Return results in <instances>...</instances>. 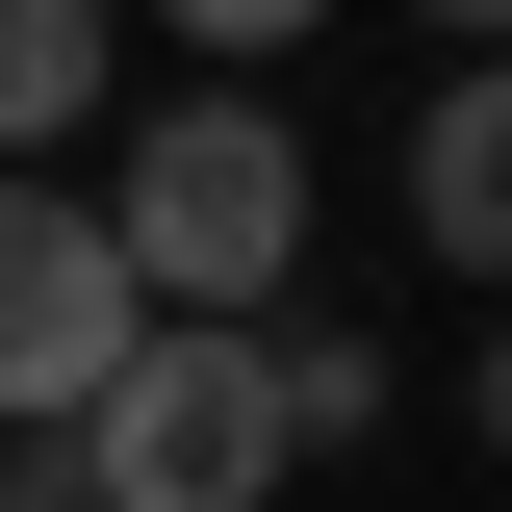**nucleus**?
Here are the masks:
<instances>
[{
	"instance_id": "f257e3e1",
	"label": "nucleus",
	"mask_w": 512,
	"mask_h": 512,
	"mask_svg": "<svg viewBox=\"0 0 512 512\" xmlns=\"http://www.w3.org/2000/svg\"><path fill=\"white\" fill-rule=\"evenodd\" d=\"M103 256H128V308H282L308 282V128L256 103V77H180V103L128 128V180H103Z\"/></svg>"
},
{
	"instance_id": "f03ea898",
	"label": "nucleus",
	"mask_w": 512,
	"mask_h": 512,
	"mask_svg": "<svg viewBox=\"0 0 512 512\" xmlns=\"http://www.w3.org/2000/svg\"><path fill=\"white\" fill-rule=\"evenodd\" d=\"M52 436H77L103 512H256L282 461H308V436H282V359H256L231 308H128V359L77 384Z\"/></svg>"
},
{
	"instance_id": "7ed1b4c3",
	"label": "nucleus",
	"mask_w": 512,
	"mask_h": 512,
	"mask_svg": "<svg viewBox=\"0 0 512 512\" xmlns=\"http://www.w3.org/2000/svg\"><path fill=\"white\" fill-rule=\"evenodd\" d=\"M103 359H128V256H103V205H52V154H0V436H52Z\"/></svg>"
},
{
	"instance_id": "20e7f679",
	"label": "nucleus",
	"mask_w": 512,
	"mask_h": 512,
	"mask_svg": "<svg viewBox=\"0 0 512 512\" xmlns=\"http://www.w3.org/2000/svg\"><path fill=\"white\" fill-rule=\"evenodd\" d=\"M410 231H436L461 282H512V52L436 77V128H410Z\"/></svg>"
},
{
	"instance_id": "39448f33",
	"label": "nucleus",
	"mask_w": 512,
	"mask_h": 512,
	"mask_svg": "<svg viewBox=\"0 0 512 512\" xmlns=\"http://www.w3.org/2000/svg\"><path fill=\"white\" fill-rule=\"evenodd\" d=\"M103 77H128L103 0H0V154H77V128H103Z\"/></svg>"
},
{
	"instance_id": "423d86ee",
	"label": "nucleus",
	"mask_w": 512,
	"mask_h": 512,
	"mask_svg": "<svg viewBox=\"0 0 512 512\" xmlns=\"http://www.w3.org/2000/svg\"><path fill=\"white\" fill-rule=\"evenodd\" d=\"M256 359H282V436H384V333L359 308H256Z\"/></svg>"
},
{
	"instance_id": "0eeeda50",
	"label": "nucleus",
	"mask_w": 512,
	"mask_h": 512,
	"mask_svg": "<svg viewBox=\"0 0 512 512\" xmlns=\"http://www.w3.org/2000/svg\"><path fill=\"white\" fill-rule=\"evenodd\" d=\"M154 26H180V52H308L333 0H154Z\"/></svg>"
},
{
	"instance_id": "6e6552de",
	"label": "nucleus",
	"mask_w": 512,
	"mask_h": 512,
	"mask_svg": "<svg viewBox=\"0 0 512 512\" xmlns=\"http://www.w3.org/2000/svg\"><path fill=\"white\" fill-rule=\"evenodd\" d=\"M0 512H103V487H77V436H26V461H0Z\"/></svg>"
},
{
	"instance_id": "1a4fd4ad",
	"label": "nucleus",
	"mask_w": 512,
	"mask_h": 512,
	"mask_svg": "<svg viewBox=\"0 0 512 512\" xmlns=\"http://www.w3.org/2000/svg\"><path fill=\"white\" fill-rule=\"evenodd\" d=\"M461 410H487V461H512V282H487V359H461Z\"/></svg>"
},
{
	"instance_id": "9d476101",
	"label": "nucleus",
	"mask_w": 512,
	"mask_h": 512,
	"mask_svg": "<svg viewBox=\"0 0 512 512\" xmlns=\"http://www.w3.org/2000/svg\"><path fill=\"white\" fill-rule=\"evenodd\" d=\"M436 26H461V52H512V0H436Z\"/></svg>"
}]
</instances>
